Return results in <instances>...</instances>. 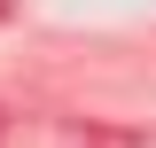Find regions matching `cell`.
<instances>
[{
	"instance_id": "6da1fadb",
	"label": "cell",
	"mask_w": 156,
	"mask_h": 148,
	"mask_svg": "<svg viewBox=\"0 0 156 148\" xmlns=\"http://www.w3.org/2000/svg\"><path fill=\"white\" fill-rule=\"evenodd\" d=\"M0 23H8V0H0Z\"/></svg>"
}]
</instances>
